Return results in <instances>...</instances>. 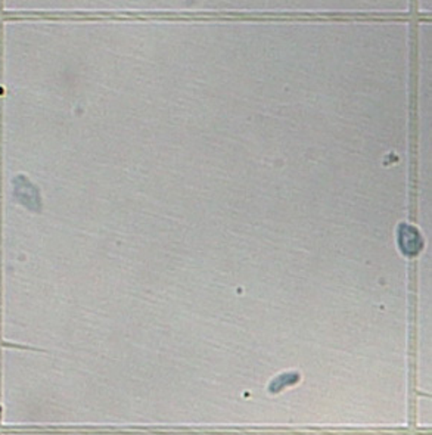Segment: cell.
Masks as SVG:
<instances>
[{
  "label": "cell",
  "instance_id": "obj_1",
  "mask_svg": "<svg viewBox=\"0 0 432 435\" xmlns=\"http://www.w3.org/2000/svg\"><path fill=\"white\" fill-rule=\"evenodd\" d=\"M13 194L30 210H40V195L37 187L25 176H17L13 179Z\"/></svg>",
  "mask_w": 432,
  "mask_h": 435
},
{
  "label": "cell",
  "instance_id": "obj_2",
  "mask_svg": "<svg viewBox=\"0 0 432 435\" xmlns=\"http://www.w3.org/2000/svg\"><path fill=\"white\" fill-rule=\"evenodd\" d=\"M298 380H300V375L295 373V372L280 375L270 384V391H273V393H277V391H280L282 388H285V387L296 382Z\"/></svg>",
  "mask_w": 432,
  "mask_h": 435
}]
</instances>
